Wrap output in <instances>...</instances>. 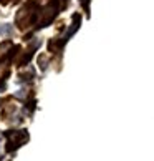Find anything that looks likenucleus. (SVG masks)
<instances>
[{
	"mask_svg": "<svg viewBox=\"0 0 154 161\" xmlns=\"http://www.w3.org/2000/svg\"><path fill=\"white\" fill-rule=\"evenodd\" d=\"M35 10H37V7H35V2L27 3L25 7H22V8L19 10V14H17L15 20H17V23H19L20 28L30 27V23L35 20V14H37Z\"/></svg>",
	"mask_w": 154,
	"mask_h": 161,
	"instance_id": "f257e3e1",
	"label": "nucleus"
},
{
	"mask_svg": "<svg viewBox=\"0 0 154 161\" xmlns=\"http://www.w3.org/2000/svg\"><path fill=\"white\" fill-rule=\"evenodd\" d=\"M61 10L60 0H51V2L46 5L41 12V19H40V27H46L48 23L53 22V19L58 15V12Z\"/></svg>",
	"mask_w": 154,
	"mask_h": 161,
	"instance_id": "f03ea898",
	"label": "nucleus"
},
{
	"mask_svg": "<svg viewBox=\"0 0 154 161\" xmlns=\"http://www.w3.org/2000/svg\"><path fill=\"white\" fill-rule=\"evenodd\" d=\"M7 138H8V143H7V151H12V150H17L20 148L22 145H25L28 141V133L23 130H17V131H8L7 133Z\"/></svg>",
	"mask_w": 154,
	"mask_h": 161,
	"instance_id": "7ed1b4c3",
	"label": "nucleus"
},
{
	"mask_svg": "<svg viewBox=\"0 0 154 161\" xmlns=\"http://www.w3.org/2000/svg\"><path fill=\"white\" fill-rule=\"evenodd\" d=\"M72 27H70V30L66 32V35H65V38H63V42H68L70 40V37H72V35L78 30L80 28V25H81V17H80V14H75L73 17H72Z\"/></svg>",
	"mask_w": 154,
	"mask_h": 161,
	"instance_id": "20e7f679",
	"label": "nucleus"
},
{
	"mask_svg": "<svg viewBox=\"0 0 154 161\" xmlns=\"http://www.w3.org/2000/svg\"><path fill=\"white\" fill-rule=\"evenodd\" d=\"M13 33V25L10 23H0V37H10Z\"/></svg>",
	"mask_w": 154,
	"mask_h": 161,
	"instance_id": "39448f33",
	"label": "nucleus"
},
{
	"mask_svg": "<svg viewBox=\"0 0 154 161\" xmlns=\"http://www.w3.org/2000/svg\"><path fill=\"white\" fill-rule=\"evenodd\" d=\"M38 63L41 65V70H46V63H48V58H46L45 55H40V58H38Z\"/></svg>",
	"mask_w": 154,
	"mask_h": 161,
	"instance_id": "423d86ee",
	"label": "nucleus"
},
{
	"mask_svg": "<svg viewBox=\"0 0 154 161\" xmlns=\"http://www.w3.org/2000/svg\"><path fill=\"white\" fill-rule=\"evenodd\" d=\"M80 2L83 3V8H85V12L90 10V0H80Z\"/></svg>",
	"mask_w": 154,
	"mask_h": 161,
	"instance_id": "0eeeda50",
	"label": "nucleus"
},
{
	"mask_svg": "<svg viewBox=\"0 0 154 161\" xmlns=\"http://www.w3.org/2000/svg\"><path fill=\"white\" fill-rule=\"evenodd\" d=\"M15 98H20V100L25 98V90H19V92L15 93Z\"/></svg>",
	"mask_w": 154,
	"mask_h": 161,
	"instance_id": "6e6552de",
	"label": "nucleus"
},
{
	"mask_svg": "<svg viewBox=\"0 0 154 161\" xmlns=\"http://www.w3.org/2000/svg\"><path fill=\"white\" fill-rule=\"evenodd\" d=\"M3 2H5V0H3Z\"/></svg>",
	"mask_w": 154,
	"mask_h": 161,
	"instance_id": "1a4fd4ad",
	"label": "nucleus"
}]
</instances>
